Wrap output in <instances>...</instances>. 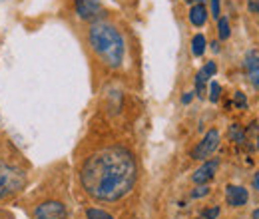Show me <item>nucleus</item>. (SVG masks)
<instances>
[{"label": "nucleus", "instance_id": "nucleus-1", "mask_svg": "<svg viewBox=\"0 0 259 219\" xmlns=\"http://www.w3.org/2000/svg\"><path fill=\"white\" fill-rule=\"evenodd\" d=\"M136 159L126 148H104L88 157L80 171L82 188L98 201H118L136 184Z\"/></svg>", "mask_w": 259, "mask_h": 219}, {"label": "nucleus", "instance_id": "nucleus-2", "mask_svg": "<svg viewBox=\"0 0 259 219\" xmlns=\"http://www.w3.org/2000/svg\"><path fill=\"white\" fill-rule=\"evenodd\" d=\"M88 40L92 50L100 56V60L110 68H120L124 62L126 44L120 30L108 22H94L88 32Z\"/></svg>", "mask_w": 259, "mask_h": 219}, {"label": "nucleus", "instance_id": "nucleus-3", "mask_svg": "<svg viewBox=\"0 0 259 219\" xmlns=\"http://www.w3.org/2000/svg\"><path fill=\"white\" fill-rule=\"evenodd\" d=\"M24 182H26L24 171H20L18 167L0 163V199L10 195V193H14V191H18L24 186Z\"/></svg>", "mask_w": 259, "mask_h": 219}, {"label": "nucleus", "instance_id": "nucleus-4", "mask_svg": "<svg viewBox=\"0 0 259 219\" xmlns=\"http://www.w3.org/2000/svg\"><path fill=\"white\" fill-rule=\"evenodd\" d=\"M218 146H220V132L218 129H209L205 134V138L195 146V150L192 152V157L194 159H205V157H209L218 150Z\"/></svg>", "mask_w": 259, "mask_h": 219}, {"label": "nucleus", "instance_id": "nucleus-5", "mask_svg": "<svg viewBox=\"0 0 259 219\" xmlns=\"http://www.w3.org/2000/svg\"><path fill=\"white\" fill-rule=\"evenodd\" d=\"M74 8L82 20H98L104 14V6L98 0H74Z\"/></svg>", "mask_w": 259, "mask_h": 219}, {"label": "nucleus", "instance_id": "nucleus-6", "mask_svg": "<svg viewBox=\"0 0 259 219\" xmlns=\"http://www.w3.org/2000/svg\"><path fill=\"white\" fill-rule=\"evenodd\" d=\"M36 219H62L66 217V207L60 201H44L34 209Z\"/></svg>", "mask_w": 259, "mask_h": 219}, {"label": "nucleus", "instance_id": "nucleus-7", "mask_svg": "<svg viewBox=\"0 0 259 219\" xmlns=\"http://www.w3.org/2000/svg\"><path fill=\"white\" fill-rule=\"evenodd\" d=\"M218 167H220V161L218 159H211V161H205L197 171L194 173V182L197 186H205L209 180H213V176H215V171H218Z\"/></svg>", "mask_w": 259, "mask_h": 219}, {"label": "nucleus", "instance_id": "nucleus-8", "mask_svg": "<svg viewBox=\"0 0 259 219\" xmlns=\"http://www.w3.org/2000/svg\"><path fill=\"white\" fill-rule=\"evenodd\" d=\"M226 199L229 205H233V207H241V205L247 203V189L239 188V186H227Z\"/></svg>", "mask_w": 259, "mask_h": 219}, {"label": "nucleus", "instance_id": "nucleus-9", "mask_svg": "<svg viewBox=\"0 0 259 219\" xmlns=\"http://www.w3.org/2000/svg\"><path fill=\"white\" fill-rule=\"evenodd\" d=\"M245 70H247L249 82L259 88V54L255 50L245 54Z\"/></svg>", "mask_w": 259, "mask_h": 219}, {"label": "nucleus", "instance_id": "nucleus-10", "mask_svg": "<svg viewBox=\"0 0 259 219\" xmlns=\"http://www.w3.org/2000/svg\"><path fill=\"white\" fill-rule=\"evenodd\" d=\"M190 20H192L194 26H203V24H205V20H207V8H205L201 2H197V4L192 6V10H190Z\"/></svg>", "mask_w": 259, "mask_h": 219}, {"label": "nucleus", "instance_id": "nucleus-11", "mask_svg": "<svg viewBox=\"0 0 259 219\" xmlns=\"http://www.w3.org/2000/svg\"><path fill=\"white\" fill-rule=\"evenodd\" d=\"M205 46H207L205 36H203V34H195L194 40H192V52H194V56H203Z\"/></svg>", "mask_w": 259, "mask_h": 219}, {"label": "nucleus", "instance_id": "nucleus-12", "mask_svg": "<svg viewBox=\"0 0 259 219\" xmlns=\"http://www.w3.org/2000/svg\"><path fill=\"white\" fill-rule=\"evenodd\" d=\"M209 80V76L203 72V70H199L197 72V76H195V90H197V96H203L205 92V82Z\"/></svg>", "mask_w": 259, "mask_h": 219}, {"label": "nucleus", "instance_id": "nucleus-13", "mask_svg": "<svg viewBox=\"0 0 259 219\" xmlns=\"http://www.w3.org/2000/svg\"><path fill=\"white\" fill-rule=\"evenodd\" d=\"M229 138L235 140L237 144H243V142H245V134H243V129H241L237 124L229 125Z\"/></svg>", "mask_w": 259, "mask_h": 219}, {"label": "nucleus", "instance_id": "nucleus-14", "mask_svg": "<svg viewBox=\"0 0 259 219\" xmlns=\"http://www.w3.org/2000/svg\"><path fill=\"white\" fill-rule=\"evenodd\" d=\"M218 34H220V40H227L229 38V22H227V18H220L218 20Z\"/></svg>", "mask_w": 259, "mask_h": 219}, {"label": "nucleus", "instance_id": "nucleus-15", "mask_svg": "<svg viewBox=\"0 0 259 219\" xmlns=\"http://www.w3.org/2000/svg\"><path fill=\"white\" fill-rule=\"evenodd\" d=\"M86 217L88 219H114L108 211H104V209H94V207L86 211Z\"/></svg>", "mask_w": 259, "mask_h": 219}, {"label": "nucleus", "instance_id": "nucleus-16", "mask_svg": "<svg viewBox=\"0 0 259 219\" xmlns=\"http://www.w3.org/2000/svg\"><path fill=\"white\" fill-rule=\"evenodd\" d=\"M220 94H222V86L218 82H211V88H209V100L215 104L220 100Z\"/></svg>", "mask_w": 259, "mask_h": 219}, {"label": "nucleus", "instance_id": "nucleus-17", "mask_svg": "<svg viewBox=\"0 0 259 219\" xmlns=\"http://www.w3.org/2000/svg\"><path fill=\"white\" fill-rule=\"evenodd\" d=\"M218 215H220V207H209V209H203L197 219H215Z\"/></svg>", "mask_w": 259, "mask_h": 219}, {"label": "nucleus", "instance_id": "nucleus-18", "mask_svg": "<svg viewBox=\"0 0 259 219\" xmlns=\"http://www.w3.org/2000/svg\"><path fill=\"white\" fill-rule=\"evenodd\" d=\"M207 193H209V188H207V186H199V188L194 189V193H192V195L197 199V197H205Z\"/></svg>", "mask_w": 259, "mask_h": 219}, {"label": "nucleus", "instance_id": "nucleus-19", "mask_svg": "<svg viewBox=\"0 0 259 219\" xmlns=\"http://www.w3.org/2000/svg\"><path fill=\"white\" fill-rule=\"evenodd\" d=\"M233 102H235V106H239V108H245V106H247L245 96L241 94V92H235V96H233Z\"/></svg>", "mask_w": 259, "mask_h": 219}, {"label": "nucleus", "instance_id": "nucleus-20", "mask_svg": "<svg viewBox=\"0 0 259 219\" xmlns=\"http://www.w3.org/2000/svg\"><path fill=\"white\" fill-rule=\"evenodd\" d=\"M203 72H205V74L211 78V76L218 72V66H215V62H207V64H205V66H203Z\"/></svg>", "mask_w": 259, "mask_h": 219}, {"label": "nucleus", "instance_id": "nucleus-21", "mask_svg": "<svg viewBox=\"0 0 259 219\" xmlns=\"http://www.w3.org/2000/svg\"><path fill=\"white\" fill-rule=\"evenodd\" d=\"M220 6H222V0H211V14L218 20H220Z\"/></svg>", "mask_w": 259, "mask_h": 219}, {"label": "nucleus", "instance_id": "nucleus-22", "mask_svg": "<svg viewBox=\"0 0 259 219\" xmlns=\"http://www.w3.org/2000/svg\"><path fill=\"white\" fill-rule=\"evenodd\" d=\"M249 10L251 12H259V0H251L249 2Z\"/></svg>", "mask_w": 259, "mask_h": 219}, {"label": "nucleus", "instance_id": "nucleus-23", "mask_svg": "<svg viewBox=\"0 0 259 219\" xmlns=\"http://www.w3.org/2000/svg\"><path fill=\"white\" fill-rule=\"evenodd\" d=\"M192 98H194V92H188V94L182 98V102H184V104H190V102H192Z\"/></svg>", "mask_w": 259, "mask_h": 219}, {"label": "nucleus", "instance_id": "nucleus-24", "mask_svg": "<svg viewBox=\"0 0 259 219\" xmlns=\"http://www.w3.org/2000/svg\"><path fill=\"white\" fill-rule=\"evenodd\" d=\"M253 188H255L259 191V171L255 173V178H253Z\"/></svg>", "mask_w": 259, "mask_h": 219}, {"label": "nucleus", "instance_id": "nucleus-25", "mask_svg": "<svg viewBox=\"0 0 259 219\" xmlns=\"http://www.w3.org/2000/svg\"><path fill=\"white\" fill-rule=\"evenodd\" d=\"M211 48H213V52H218V50H220V44H218V42H213V44H211Z\"/></svg>", "mask_w": 259, "mask_h": 219}, {"label": "nucleus", "instance_id": "nucleus-26", "mask_svg": "<svg viewBox=\"0 0 259 219\" xmlns=\"http://www.w3.org/2000/svg\"><path fill=\"white\" fill-rule=\"evenodd\" d=\"M253 219H259V209H255V211H253Z\"/></svg>", "mask_w": 259, "mask_h": 219}, {"label": "nucleus", "instance_id": "nucleus-27", "mask_svg": "<svg viewBox=\"0 0 259 219\" xmlns=\"http://www.w3.org/2000/svg\"><path fill=\"white\" fill-rule=\"evenodd\" d=\"M186 2H190V4H194V2H197V0H186Z\"/></svg>", "mask_w": 259, "mask_h": 219}, {"label": "nucleus", "instance_id": "nucleus-28", "mask_svg": "<svg viewBox=\"0 0 259 219\" xmlns=\"http://www.w3.org/2000/svg\"><path fill=\"white\" fill-rule=\"evenodd\" d=\"M257 146H259V140H257Z\"/></svg>", "mask_w": 259, "mask_h": 219}]
</instances>
